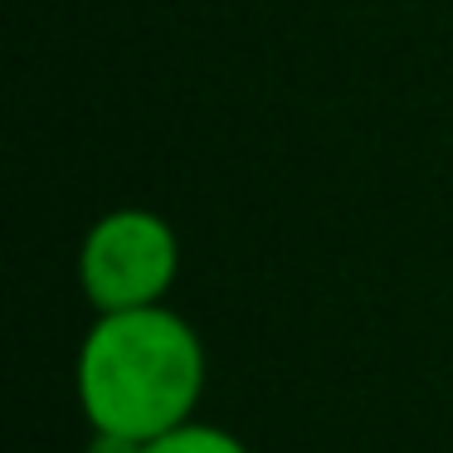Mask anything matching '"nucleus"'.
Here are the masks:
<instances>
[{"instance_id": "1", "label": "nucleus", "mask_w": 453, "mask_h": 453, "mask_svg": "<svg viewBox=\"0 0 453 453\" xmlns=\"http://www.w3.org/2000/svg\"><path fill=\"white\" fill-rule=\"evenodd\" d=\"M205 371L200 332L157 303L93 317L73 361V390L93 434L147 443L196 419Z\"/></svg>"}, {"instance_id": "2", "label": "nucleus", "mask_w": 453, "mask_h": 453, "mask_svg": "<svg viewBox=\"0 0 453 453\" xmlns=\"http://www.w3.org/2000/svg\"><path fill=\"white\" fill-rule=\"evenodd\" d=\"M180 239L166 215L147 205H118L79 239V293L93 312L157 307L176 288Z\"/></svg>"}, {"instance_id": "3", "label": "nucleus", "mask_w": 453, "mask_h": 453, "mask_svg": "<svg viewBox=\"0 0 453 453\" xmlns=\"http://www.w3.org/2000/svg\"><path fill=\"white\" fill-rule=\"evenodd\" d=\"M137 453H249V449L229 429H219V424L190 419V424H180V429H171V434L147 439Z\"/></svg>"}]
</instances>
